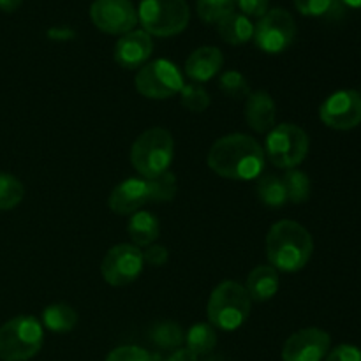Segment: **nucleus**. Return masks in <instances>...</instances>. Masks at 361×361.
Returning a JSON list of instances; mask_svg holds the SVG:
<instances>
[{
  "mask_svg": "<svg viewBox=\"0 0 361 361\" xmlns=\"http://www.w3.org/2000/svg\"><path fill=\"white\" fill-rule=\"evenodd\" d=\"M145 267L143 252L133 243H118L106 252L101 263L102 279L109 286L123 288L137 281Z\"/></svg>",
  "mask_w": 361,
  "mask_h": 361,
  "instance_id": "obj_10",
  "label": "nucleus"
},
{
  "mask_svg": "<svg viewBox=\"0 0 361 361\" xmlns=\"http://www.w3.org/2000/svg\"><path fill=\"white\" fill-rule=\"evenodd\" d=\"M247 295L254 302H268L277 295L279 288H281V279H279V271L274 267H259L254 268L247 277V284L243 286Z\"/></svg>",
  "mask_w": 361,
  "mask_h": 361,
  "instance_id": "obj_18",
  "label": "nucleus"
},
{
  "mask_svg": "<svg viewBox=\"0 0 361 361\" xmlns=\"http://www.w3.org/2000/svg\"><path fill=\"white\" fill-rule=\"evenodd\" d=\"M154 51L152 35L145 30H130L115 44V62L123 69H141Z\"/></svg>",
  "mask_w": 361,
  "mask_h": 361,
  "instance_id": "obj_14",
  "label": "nucleus"
},
{
  "mask_svg": "<svg viewBox=\"0 0 361 361\" xmlns=\"http://www.w3.org/2000/svg\"><path fill=\"white\" fill-rule=\"evenodd\" d=\"M150 341L159 349H178L185 341V335H183L182 326L175 321H161L152 326Z\"/></svg>",
  "mask_w": 361,
  "mask_h": 361,
  "instance_id": "obj_24",
  "label": "nucleus"
},
{
  "mask_svg": "<svg viewBox=\"0 0 361 361\" xmlns=\"http://www.w3.org/2000/svg\"><path fill=\"white\" fill-rule=\"evenodd\" d=\"M345 6L353 7V9H361V0H342Z\"/></svg>",
  "mask_w": 361,
  "mask_h": 361,
  "instance_id": "obj_39",
  "label": "nucleus"
},
{
  "mask_svg": "<svg viewBox=\"0 0 361 361\" xmlns=\"http://www.w3.org/2000/svg\"><path fill=\"white\" fill-rule=\"evenodd\" d=\"M166 361H197V356L194 355L192 351H189L187 348H178L175 349V353H173Z\"/></svg>",
  "mask_w": 361,
  "mask_h": 361,
  "instance_id": "obj_36",
  "label": "nucleus"
},
{
  "mask_svg": "<svg viewBox=\"0 0 361 361\" xmlns=\"http://www.w3.org/2000/svg\"><path fill=\"white\" fill-rule=\"evenodd\" d=\"M175 155V141L164 127H152L136 137L130 148V162L145 180L169 171Z\"/></svg>",
  "mask_w": 361,
  "mask_h": 361,
  "instance_id": "obj_3",
  "label": "nucleus"
},
{
  "mask_svg": "<svg viewBox=\"0 0 361 361\" xmlns=\"http://www.w3.org/2000/svg\"><path fill=\"white\" fill-rule=\"evenodd\" d=\"M106 361H154L150 353L137 345H122L106 356Z\"/></svg>",
  "mask_w": 361,
  "mask_h": 361,
  "instance_id": "obj_32",
  "label": "nucleus"
},
{
  "mask_svg": "<svg viewBox=\"0 0 361 361\" xmlns=\"http://www.w3.org/2000/svg\"><path fill=\"white\" fill-rule=\"evenodd\" d=\"M207 361H221V360H217V358H210V360H207Z\"/></svg>",
  "mask_w": 361,
  "mask_h": 361,
  "instance_id": "obj_40",
  "label": "nucleus"
},
{
  "mask_svg": "<svg viewBox=\"0 0 361 361\" xmlns=\"http://www.w3.org/2000/svg\"><path fill=\"white\" fill-rule=\"evenodd\" d=\"M250 296L245 288L235 281H224L212 291L207 316L212 326L222 331H235L250 314Z\"/></svg>",
  "mask_w": 361,
  "mask_h": 361,
  "instance_id": "obj_4",
  "label": "nucleus"
},
{
  "mask_svg": "<svg viewBox=\"0 0 361 361\" xmlns=\"http://www.w3.org/2000/svg\"><path fill=\"white\" fill-rule=\"evenodd\" d=\"M331 338L321 328H303L286 341L282 361H323L330 353Z\"/></svg>",
  "mask_w": 361,
  "mask_h": 361,
  "instance_id": "obj_13",
  "label": "nucleus"
},
{
  "mask_svg": "<svg viewBox=\"0 0 361 361\" xmlns=\"http://www.w3.org/2000/svg\"><path fill=\"white\" fill-rule=\"evenodd\" d=\"M235 7V0H197L196 11L204 23L217 25L222 18L231 14Z\"/></svg>",
  "mask_w": 361,
  "mask_h": 361,
  "instance_id": "obj_28",
  "label": "nucleus"
},
{
  "mask_svg": "<svg viewBox=\"0 0 361 361\" xmlns=\"http://www.w3.org/2000/svg\"><path fill=\"white\" fill-rule=\"evenodd\" d=\"M190 20L185 0H141L137 21L148 35L173 37L182 34Z\"/></svg>",
  "mask_w": 361,
  "mask_h": 361,
  "instance_id": "obj_6",
  "label": "nucleus"
},
{
  "mask_svg": "<svg viewBox=\"0 0 361 361\" xmlns=\"http://www.w3.org/2000/svg\"><path fill=\"white\" fill-rule=\"evenodd\" d=\"M319 118L330 129H356L361 123V94L356 90L334 92L321 104Z\"/></svg>",
  "mask_w": 361,
  "mask_h": 361,
  "instance_id": "obj_12",
  "label": "nucleus"
},
{
  "mask_svg": "<svg viewBox=\"0 0 361 361\" xmlns=\"http://www.w3.org/2000/svg\"><path fill=\"white\" fill-rule=\"evenodd\" d=\"M314 252L312 235L300 222H275L267 235V256L277 271L295 274L303 270Z\"/></svg>",
  "mask_w": 361,
  "mask_h": 361,
  "instance_id": "obj_2",
  "label": "nucleus"
},
{
  "mask_svg": "<svg viewBox=\"0 0 361 361\" xmlns=\"http://www.w3.org/2000/svg\"><path fill=\"white\" fill-rule=\"evenodd\" d=\"M263 147L247 134H228L219 137L208 152V168L219 176L236 182H250L263 175Z\"/></svg>",
  "mask_w": 361,
  "mask_h": 361,
  "instance_id": "obj_1",
  "label": "nucleus"
},
{
  "mask_svg": "<svg viewBox=\"0 0 361 361\" xmlns=\"http://www.w3.org/2000/svg\"><path fill=\"white\" fill-rule=\"evenodd\" d=\"M224 66L222 51L215 46H201L194 49L185 60V74L192 80V83H207L212 78L217 76Z\"/></svg>",
  "mask_w": 361,
  "mask_h": 361,
  "instance_id": "obj_16",
  "label": "nucleus"
},
{
  "mask_svg": "<svg viewBox=\"0 0 361 361\" xmlns=\"http://www.w3.org/2000/svg\"><path fill=\"white\" fill-rule=\"evenodd\" d=\"M275 118L277 106L271 95L263 90L250 92L245 101V120L250 129L259 134H268L275 127Z\"/></svg>",
  "mask_w": 361,
  "mask_h": 361,
  "instance_id": "obj_17",
  "label": "nucleus"
},
{
  "mask_svg": "<svg viewBox=\"0 0 361 361\" xmlns=\"http://www.w3.org/2000/svg\"><path fill=\"white\" fill-rule=\"evenodd\" d=\"M254 41L257 48L270 55L286 51L296 39V21L286 9L268 11L254 27Z\"/></svg>",
  "mask_w": 361,
  "mask_h": 361,
  "instance_id": "obj_9",
  "label": "nucleus"
},
{
  "mask_svg": "<svg viewBox=\"0 0 361 361\" xmlns=\"http://www.w3.org/2000/svg\"><path fill=\"white\" fill-rule=\"evenodd\" d=\"M219 88L231 99H243L250 95V87L247 78L238 71H226L219 78Z\"/></svg>",
  "mask_w": 361,
  "mask_h": 361,
  "instance_id": "obj_30",
  "label": "nucleus"
},
{
  "mask_svg": "<svg viewBox=\"0 0 361 361\" xmlns=\"http://www.w3.org/2000/svg\"><path fill=\"white\" fill-rule=\"evenodd\" d=\"M49 35H51L53 39H67V37H73L74 34L71 30H66V28H62V30L55 28V30L49 32Z\"/></svg>",
  "mask_w": 361,
  "mask_h": 361,
  "instance_id": "obj_38",
  "label": "nucleus"
},
{
  "mask_svg": "<svg viewBox=\"0 0 361 361\" xmlns=\"http://www.w3.org/2000/svg\"><path fill=\"white\" fill-rule=\"evenodd\" d=\"M150 203L148 183L145 178H127L111 190L108 197L109 210L116 215H134Z\"/></svg>",
  "mask_w": 361,
  "mask_h": 361,
  "instance_id": "obj_15",
  "label": "nucleus"
},
{
  "mask_svg": "<svg viewBox=\"0 0 361 361\" xmlns=\"http://www.w3.org/2000/svg\"><path fill=\"white\" fill-rule=\"evenodd\" d=\"M217 30L222 41L233 46L245 44L254 37V25L250 18L242 13H236V11H233L231 14L219 21Z\"/></svg>",
  "mask_w": 361,
  "mask_h": 361,
  "instance_id": "obj_19",
  "label": "nucleus"
},
{
  "mask_svg": "<svg viewBox=\"0 0 361 361\" xmlns=\"http://www.w3.org/2000/svg\"><path fill=\"white\" fill-rule=\"evenodd\" d=\"M145 263L152 264V267H162V264L168 263L169 252L166 247L157 245V243H152L147 247V250L143 252Z\"/></svg>",
  "mask_w": 361,
  "mask_h": 361,
  "instance_id": "obj_35",
  "label": "nucleus"
},
{
  "mask_svg": "<svg viewBox=\"0 0 361 361\" xmlns=\"http://www.w3.org/2000/svg\"><path fill=\"white\" fill-rule=\"evenodd\" d=\"M25 187L16 176L9 173H0V212L16 208L23 201Z\"/></svg>",
  "mask_w": 361,
  "mask_h": 361,
  "instance_id": "obj_26",
  "label": "nucleus"
},
{
  "mask_svg": "<svg viewBox=\"0 0 361 361\" xmlns=\"http://www.w3.org/2000/svg\"><path fill=\"white\" fill-rule=\"evenodd\" d=\"M21 2H23V0H0V9H2L4 13H14V11L21 6Z\"/></svg>",
  "mask_w": 361,
  "mask_h": 361,
  "instance_id": "obj_37",
  "label": "nucleus"
},
{
  "mask_svg": "<svg viewBox=\"0 0 361 361\" xmlns=\"http://www.w3.org/2000/svg\"><path fill=\"white\" fill-rule=\"evenodd\" d=\"M293 2L296 11L303 16H324L335 7V0H293Z\"/></svg>",
  "mask_w": 361,
  "mask_h": 361,
  "instance_id": "obj_31",
  "label": "nucleus"
},
{
  "mask_svg": "<svg viewBox=\"0 0 361 361\" xmlns=\"http://www.w3.org/2000/svg\"><path fill=\"white\" fill-rule=\"evenodd\" d=\"M147 183L150 201H154V203L171 201L176 196V190H178V182H176L175 173L171 171L162 173V175L155 176V178H148Z\"/></svg>",
  "mask_w": 361,
  "mask_h": 361,
  "instance_id": "obj_27",
  "label": "nucleus"
},
{
  "mask_svg": "<svg viewBox=\"0 0 361 361\" xmlns=\"http://www.w3.org/2000/svg\"><path fill=\"white\" fill-rule=\"evenodd\" d=\"M185 344L187 349L192 351L196 356L208 355L217 345V334H215L212 324L197 323L190 326L189 331H187Z\"/></svg>",
  "mask_w": 361,
  "mask_h": 361,
  "instance_id": "obj_23",
  "label": "nucleus"
},
{
  "mask_svg": "<svg viewBox=\"0 0 361 361\" xmlns=\"http://www.w3.org/2000/svg\"><path fill=\"white\" fill-rule=\"evenodd\" d=\"M90 20L104 34L123 35L137 25V11L130 0H94Z\"/></svg>",
  "mask_w": 361,
  "mask_h": 361,
  "instance_id": "obj_11",
  "label": "nucleus"
},
{
  "mask_svg": "<svg viewBox=\"0 0 361 361\" xmlns=\"http://www.w3.org/2000/svg\"><path fill=\"white\" fill-rule=\"evenodd\" d=\"M44 331L39 319L18 316L0 326V360L28 361L42 348Z\"/></svg>",
  "mask_w": 361,
  "mask_h": 361,
  "instance_id": "obj_5",
  "label": "nucleus"
},
{
  "mask_svg": "<svg viewBox=\"0 0 361 361\" xmlns=\"http://www.w3.org/2000/svg\"><path fill=\"white\" fill-rule=\"evenodd\" d=\"M127 231H129L130 240H133V245L148 247L152 243H155V240L159 238V235H161V226H159L157 217L154 214L140 210L130 217Z\"/></svg>",
  "mask_w": 361,
  "mask_h": 361,
  "instance_id": "obj_20",
  "label": "nucleus"
},
{
  "mask_svg": "<svg viewBox=\"0 0 361 361\" xmlns=\"http://www.w3.org/2000/svg\"><path fill=\"white\" fill-rule=\"evenodd\" d=\"M235 4L245 16L261 18L268 13L270 0H235Z\"/></svg>",
  "mask_w": 361,
  "mask_h": 361,
  "instance_id": "obj_34",
  "label": "nucleus"
},
{
  "mask_svg": "<svg viewBox=\"0 0 361 361\" xmlns=\"http://www.w3.org/2000/svg\"><path fill=\"white\" fill-rule=\"evenodd\" d=\"M288 192V200L295 204H302L309 201L312 192V183L310 178L300 169H286V175L282 176Z\"/></svg>",
  "mask_w": 361,
  "mask_h": 361,
  "instance_id": "obj_25",
  "label": "nucleus"
},
{
  "mask_svg": "<svg viewBox=\"0 0 361 361\" xmlns=\"http://www.w3.org/2000/svg\"><path fill=\"white\" fill-rule=\"evenodd\" d=\"M256 192L261 203L268 208H281L289 201L284 180L275 175H261L257 178Z\"/></svg>",
  "mask_w": 361,
  "mask_h": 361,
  "instance_id": "obj_21",
  "label": "nucleus"
},
{
  "mask_svg": "<svg viewBox=\"0 0 361 361\" xmlns=\"http://www.w3.org/2000/svg\"><path fill=\"white\" fill-rule=\"evenodd\" d=\"M326 361H361V349L351 344H341L330 349Z\"/></svg>",
  "mask_w": 361,
  "mask_h": 361,
  "instance_id": "obj_33",
  "label": "nucleus"
},
{
  "mask_svg": "<svg viewBox=\"0 0 361 361\" xmlns=\"http://www.w3.org/2000/svg\"><path fill=\"white\" fill-rule=\"evenodd\" d=\"M134 85H136L137 94L143 97L162 101V99L175 97L176 94H180L185 83H183L180 69L171 60L157 59L145 63L137 71Z\"/></svg>",
  "mask_w": 361,
  "mask_h": 361,
  "instance_id": "obj_8",
  "label": "nucleus"
},
{
  "mask_svg": "<svg viewBox=\"0 0 361 361\" xmlns=\"http://www.w3.org/2000/svg\"><path fill=\"white\" fill-rule=\"evenodd\" d=\"M180 102L192 113H203L210 106V94L200 83H187L180 90Z\"/></svg>",
  "mask_w": 361,
  "mask_h": 361,
  "instance_id": "obj_29",
  "label": "nucleus"
},
{
  "mask_svg": "<svg viewBox=\"0 0 361 361\" xmlns=\"http://www.w3.org/2000/svg\"><path fill=\"white\" fill-rule=\"evenodd\" d=\"M310 148L309 134L295 123H279L267 134L264 155L274 166L295 169L307 159Z\"/></svg>",
  "mask_w": 361,
  "mask_h": 361,
  "instance_id": "obj_7",
  "label": "nucleus"
},
{
  "mask_svg": "<svg viewBox=\"0 0 361 361\" xmlns=\"http://www.w3.org/2000/svg\"><path fill=\"white\" fill-rule=\"evenodd\" d=\"M78 323V314L73 307L66 303H55V305L46 307L42 312V324L49 331L55 334H67L73 330Z\"/></svg>",
  "mask_w": 361,
  "mask_h": 361,
  "instance_id": "obj_22",
  "label": "nucleus"
}]
</instances>
